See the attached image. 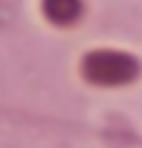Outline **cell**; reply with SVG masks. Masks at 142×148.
Segmentation results:
<instances>
[{
    "label": "cell",
    "mask_w": 142,
    "mask_h": 148,
    "mask_svg": "<svg viewBox=\"0 0 142 148\" xmlns=\"http://www.w3.org/2000/svg\"><path fill=\"white\" fill-rule=\"evenodd\" d=\"M84 68H86V77L96 83H123L136 71V65L121 53H93Z\"/></svg>",
    "instance_id": "obj_1"
},
{
    "label": "cell",
    "mask_w": 142,
    "mask_h": 148,
    "mask_svg": "<svg viewBox=\"0 0 142 148\" xmlns=\"http://www.w3.org/2000/svg\"><path fill=\"white\" fill-rule=\"evenodd\" d=\"M47 16L56 22H68L77 16V0H47Z\"/></svg>",
    "instance_id": "obj_2"
}]
</instances>
